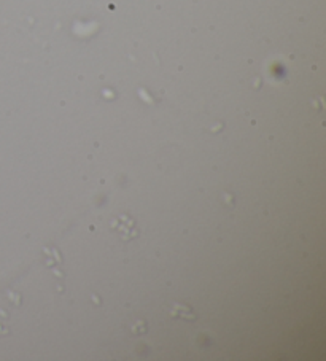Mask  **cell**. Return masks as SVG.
Instances as JSON below:
<instances>
[{
	"label": "cell",
	"mask_w": 326,
	"mask_h": 361,
	"mask_svg": "<svg viewBox=\"0 0 326 361\" xmlns=\"http://www.w3.org/2000/svg\"><path fill=\"white\" fill-rule=\"evenodd\" d=\"M175 307L181 310V315H179V317H183V319H188V320H194V319H196V317H194V315L191 314V310L188 309V307H185V306H181V304H177V306H175Z\"/></svg>",
	"instance_id": "7a4b0ae2"
},
{
	"label": "cell",
	"mask_w": 326,
	"mask_h": 361,
	"mask_svg": "<svg viewBox=\"0 0 326 361\" xmlns=\"http://www.w3.org/2000/svg\"><path fill=\"white\" fill-rule=\"evenodd\" d=\"M114 228L116 231H120L121 238L124 240H131L137 235V228H135V221L131 219L128 215H121L114 221Z\"/></svg>",
	"instance_id": "6da1fadb"
}]
</instances>
